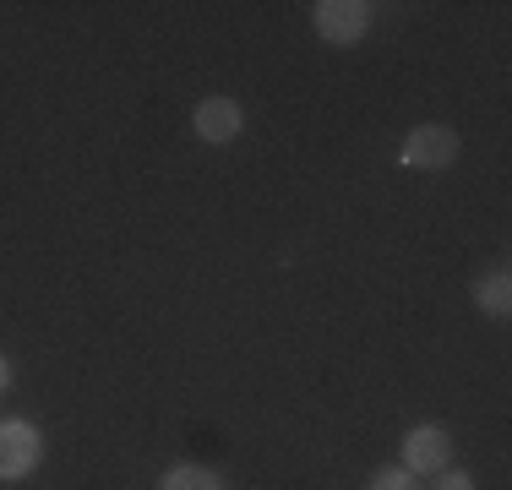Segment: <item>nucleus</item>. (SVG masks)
I'll list each match as a JSON object with an SVG mask.
<instances>
[{"instance_id":"f257e3e1","label":"nucleus","mask_w":512,"mask_h":490,"mask_svg":"<svg viewBox=\"0 0 512 490\" xmlns=\"http://www.w3.org/2000/svg\"><path fill=\"white\" fill-rule=\"evenodd\" d=\"M33 458H39V436H33V425H22V420L0 425V480L28 474Z\"/></svg>"},{"instance_id":"f03ea898","label":"nucleus","mask_w":512,"mask_h":490,"mask_svg":"<svg viewBox=\"0 0 512 490\" xmlns=\"http://www.w3.org/2000/svg\"><path fill=\"white\" fill-rule=\"evenodd\" d=\"M453 131L447 126H420L414 137L404 142V164H414V169H431V164H447L453 158Z\"/></svg>"},{"instance_id":"7ed1b4c3","label":"nucleus","mask_w":512,"mask_h":490,"mask_svg":"<svg viewBox=\"0 0 512 490\" xmlns=\"http://www.w3.org/2000/svg\"><path fill=\"white\" fill-rule=\"evenodd\" d=\"M316 28L327 33L333 44H349V39H360V28H365V6L360 0H327V6H316Z\"/></svg>"},{"instance_id":"20e7f679","label":"nucleus","mask_w":512,"mask_h":490,"mask_svg":"<svg viewBox=\"0 0 512 490\" xmlns=\"http://www.w3.org/2000/svg\"><path fill=\"white\" fill-rule=\"evenodd\" d=\"M197 131H202V142H229L240 131V109L229 98H207L197 109Z\"/></svg>"},{"instance_id":"39448f33","label":"nucleus","mask_w":512,"mask_h":490,"mask_svg":"<svg viewBox=\"0 0 512 490\" xmlns=\"http://www.w3.org/2000/svg\"><path fill=\"white\" fill-rule=\"evenodd\" d=\"M409 469H436V463H447V431H436V425H425V431L409 436L404 447Z\"/></svg>"},{"instance_id":"423d86ee","label":"nucleus","mask_w":512,"mask_h":490,"mask_svg":"<svg viewBox=\"0 0 512 490\" xmlns=\"http://www.w3.org/2000/svg\"><path fill=\"white\" fill-rule=\"evenodd\" d=\"M480 305H485L491 316H507V305H512V289H507V278H502V273H491V278L480 284Z\"/></svg>"},{"instance_id":"0eeeda50","label":"nucleus","mask_w":512,"mask_h":490,"mask_svg":"<svg viewBox=\"0 0 512 490\" xmlns=\"http://www.w3.org/2000/svg\"><path fill=\"white\" fill-rule=\"evenodd\" d=\"M164 490H218V480H213L207 469H175V474L164 480Z\"/></svg>"},{"instance_id":"6e6552de","label":"nucleus","mask_w":512,"mask_h":490,"mask_svg":"<svg viewBox=\"0 0 512 490\" xmlns=\"http://www.w3.org/2000/svg\"><path fill=\"white\" fill-rule=\"evenodd\" d=\"M371 490H414L409 485V474H398V469H382V474H376V485Z\"/></svg>"},{"instance_id":"1a4fd4ad","label":"nucleus","mask_w":512,"mask_h":490,"mask_svg":"<svg viewBox=\"0 0 512 490\" xmlns=\"http://www.w3.org/2000/svg\"><path fill=\"white\" fill-rule=\"evenodd\" d=\"M436 490H474V485H469V480H463V474H447V480H442V485H436Z\"/></svg>"},{"instance_id":"9d476101","label":"nucleus","mask_w":512,"mask_h":490,"mask_svg":"<svg viewBox=\"0 0 512 490\" xmlns=\"http://www.w3.org/2000/svg\"><path fill=\"white\" fill-rule=\"evenodd\" d=\"M0 392H6V360H0Z\"/></svg>"}]
</instances>
